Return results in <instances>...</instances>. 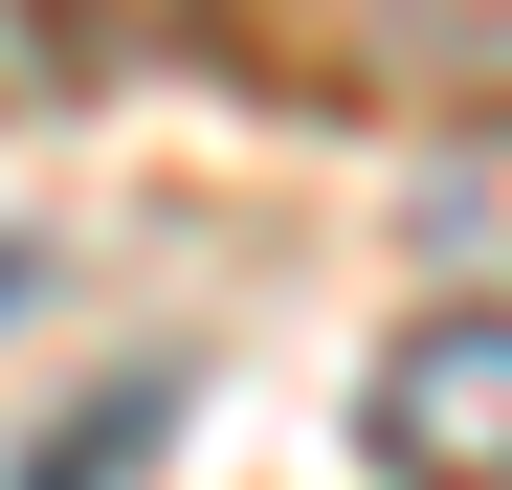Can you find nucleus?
<instances>
[{
	"label": "nucleus",
	"mask_w": 512,
	"mask_h": 490,
	"mask_svg": "<svg viewBox=\"0 0 512 490\" xmlns=\"http://www.w3.org/2000/svg\"><path fill=\"white\" fill-rule=\"evenodd\" d=\"M23 290H45V245H23V223H0V312H23Z\"/></svg>",
	"instance_id": "4"
},
{
	"label": "nucleus",
	"mask_w": 512,
	"mask_h": 490,
	"mask_svg": "<svg viewBox=\"0 0 512 490\" xmlns=\"http://www.w3.org/2000/svg\"><path fill=\"white\" fill-rule=\"evenodd\" d=\"M312 45L357 67L379 112H446V134H512V0H312Z\"/></svg>",
	"instance_id": "2"
},
{
	"label": "nucleus",
	"mask_w": 512,
	"mask_h": 490,
	"mask_svg": "<svg viewBox=\"0 0 512 490\" xmlns=\"http://www.w3.org/2000/svg\"><path fill=\"white\" fill-rule=\"evenodd\" d=\"M357 468H379V490H512V312H423V335H379Z\"/></svg>",
	"instance_id": "1"
},
{
	"label": "nucleus",
	"mask_w": 512,
	"mask_h": 490,
	"mask_svg": "<svg viewBox=\"0 0 512 490\" xmlns=\"http://www.w3.org/2000/svg\"><path fill=\"white\" fill-rule=\"evenodd\" d=\"M179 0H0V90H90V67H134Z\"/></svg>",
	"instance_id": "3"
}]
</instances>
